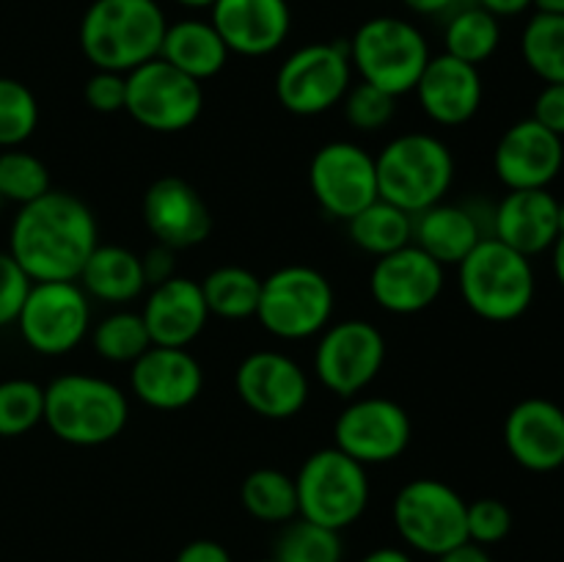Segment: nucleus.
Segmentation results:
<instances>
[{
  "instance_id": "21",
  "label": "nucleus",
  "mask_w": 564,
  "mask_h": 562,
  "mask_svg": "<svg viewBox=\"0 0 564 562\" xmlns=\"http://www.w3.org/2000/svg\"><path fill=\"white\" fill-rule=\"evenodd\" d=\"M505 446L512 461L534 474L564 466V408L545 397H527L505 419Z\"/></svg>"
},
{
  "instance_id": "14",
  "label": "nucleus",
  "mask_w": 564,
  "mask_h": 562,
  "mask_svg": "<svg viewBox=\"0 0 564 562\" xmlns=\"http://www.w3.org/2000/svg\"><path fill=\"white\" fill-rule=\"evenodd\" d=\"M411 439V417L389 397H352L334 422V446L361 466L397 461Z\"/></svg>"
},
{
  "instance_id": "23",
  "label": "nucleus",
  "mask_w": 564,
  "mask_h": 562,
  "mask_svg": "<svg viewBox=\"0 0 564 562\" xmlns=\"http://www.w3.org/2000/svg\"><path fill=\"white\" fill-rule=\"evenodd\" d=\"M213 25L229 53L262 58L286 42L292 11L286 0H218L213 6Z\"/></svg>"
},
{
  "instance_id": "11",
  "label": "nucleus",
  "mask_w": 564,
  "mask_h": 562,
  "mask_svg": "<svg viewBox=\"0 0 564 562\" xmlns=\"http://www.w3.org/2000/svg\"><path fill=\"white\" fill-rule=\"evenodd\" d=\"M17 328L39 356H66L91 331V303L77 281H33Z\"/></svg>"
},
{
  "instance_id": "31",
  "label": "nucleus",
  "mask_w": 564,
  "mask_h": 562,
  "mask_svg": "<svg viewBox=\"0 0 564 562\" xmlns=\"http://www.w3.org/2000/svg\"><path fill=\"white\" fill-rule=\"evenodd\" d=\"M501 44V25L499 17L485 11L482 6H466L455 11L446 22L444 31V53L466 61L471 66H482L496 55Z\"/></svg>"
},
{
  "instance_id": "8",
  "label": "nucleus",
  "mask_w": 564,
  "mask_h": 562,
  "mask_svg": "<svg viewBox=\"0 0 564 562\" xmlns=\"http://www.w3.org/2000/svg\"><path fill=\"white\" fill-rule=\"evenodd\" d=\"M297 516L341 532L364 516L369 505L367 466L336 446L312 452L295 474Z\"/></svg>"
},
{
  "instance_id": "25",
  "label": "nucleus",
  "mask_w": 564,
  "mask_h": 562,
  "mask_svg": "<svg viewBox=\"0 0 564 562\" xmlns=\"http://www.w3.org/2000/svg\"><path fill=\"white\" fill-rule=\"evenodd\" d=\"M560 198L549 187L538 191H510L494 209L490 237L516 248L523 257L551 251L560 237Z\"/></svg>"
},
{
  "instance_id": "34",
  "label": "nucleus",
  "mask_w": 564,
  "mask_h": 562,
  "mask_svg": "<svg viewBox=\"0 0 564 562\" xmlns=\"http://www.w3.org/2000/svg\"><path fill=\"white\" fill-rule=\"evenodd\" d=\"M273 556L279 562H341V532L297 516L286 521L275 538Z\"/></svg>"
},
{
  "instance_id": "1",
  "label": "nucleus",
  "mask_w": 564,
  "mask_h": 562,
  "mask_svg": "<svg viewBox=\"0 0 564 562\" xmlns=\"http://www.w3.org/2000/svg\"><path fill=\"white\" fill-rule=\"evenodd\" d=\"M97 246V218L75 193L50 187L11 220L9 253L31 281H77Z\"/></svg>"
},
{
  "instance_id": "30",
  "label": "nucleus",
  "mask_w": 564,
  "mask_h": 562,
  "mask_svg": "<svg viewBox=\"0 0 564 562\" xmlns=\"http://www.w3.org/2000/svg\"><path fill=\"white\" fill-rule=\"evenodd\" d=\"M202 292L209 317L215 314L220 320H248L257 314L262 279L240 264H220L202 281Z\"/></svg>"
},
{
  "instance_id": "22",
  "label": "nucleus",
  "mask_w": 564,
  "mask_h": 562,
  "mask_svg": "<svg viewBox=\"0 0 564 562\" xmlns=\"http://www.w3.org/2000/svg\"><path fill=\"white\" fill-rule=\"evenodd\" d=\"M416 99L424 116L441 127H460L482 108V75L479 66L466 64L449 53L430 55L416 83Z\"/></svg>"
},
{
  "instance_id": "35",
  "label": "nucleus",
  "mask_w": 564,
  "mask_h": 562,
  "mask_svg": "<svg viewBox=\"0 0 564 562\" xmlns=\"http://www.w3.org/2000/svg\"><path fill=\"white\" fill-rule=\"evenodd\" d=\"M94 353L105 361L132 364L152 347L141 312H113L91 328Z\"/></svg>"
},
{
  "instance_id": "45",
  "label": "nucleus",
  "mask_w": 564,
  "mask_h": 562,
  "mask_svg": "<svg viewBox=\"0 0 564 562\" xmlns=\"http://www.w3.org/2000/svg\"><path fill=\"white\" fill-rule=\"evenodd\" d=\"M174 562H235V560H231L229 549H226L224 543L209 538H198L182 545Z\"/></svg>"
},
{
  "instance_id": "27",
  "label": "nucleus",
  "mask_w": 564,
  "mask_h": 562,
  "mask_svg": "<svg viewBox=\"0 0 564 562\" xmlns=\"http://www.w3.org/2000/svg\"><path fill=\"white\" fill-rule=\"evenodd\" d=\"M229 55V47L220 39V33L215 31L213 22L180 20L165 28L158 58L169 61L174 69L185 72L193 80L204 83L224 72Z\"/></svg>"
},
{
  "instance_id": "40",
  "label": "nucleus",
  "mask_w": 564,
  "mask_h": 562,
  "mask_svg": "<svg viewBox=\"0 0 564 562\" xmlns=\"http://www.w3.org/2000/svg\"><path fill=\"white\" fill-rule=\"evenodd\" d=\"M468 540L477 545H496L512 532V510L501 499L485 496V499L468 501L466 510Z\"/></svg>"
},
{
  "instance_id": "4",
  "label": "nucleus",
  "mask_w": 564,
  "mask_h": 562,
  "mask_svg": "<svg viewBox=\"0 0 564 562\" xmlns=\"http://www.w3.org/2000/svg\"><path fill=\"white\" fill-rule=\"evenodd\" d=\"M378 193L383 202L419 215L444 202L455 182V158L441 138L430 132L397 136L375 154Z\"/></svg>"
},
{
  "instance_id": "3",
  "label": "nucleus",
  "mask_w": 564,
  "mask_h": 562,
  "mask_svg": "<svg viewBox=\"0 0 564 562\" xmlns=\"http://www.w3.org/2000/svg\"><path fill=\"white\" fill-rule=\"evenodd\" d=\"M44 424L72 446H102L130 422L127 395L97 375H58L44 386Z\"/></svg>"
},
{
  "instance_id": "38",
  "label": "nucleus",
  "mask_w": 564,
  "mask_h": 562,
  "mask_svg": "<svg viewBox=\"0 0 564 562\" xmlns=\"http://www.w3.org/2000/svg\"><path fill=\"white\" fill-rule=\"evenodd\" d=\"M39 99L14 77H0V149H17L36 132Z\"/></svg>"
},
{
  "instance_id": "42",
  "label": "nucleus",
  "mask_w": 564,
  "mask_h": 562,
  "mask_svg": "<svg viewBox=\"0 0 564 562\" xmlns=\"http://www.w3.org/2000/svg\"><path fill=\"white\" fill-rule=\"evenodd\" d=\"M83 99L97 114H119L127 102V75L97 69L83 86Z\"/></svg>"
},
{
  "instance_id": "13",
  "label": "nucleus",
  "mask_w": 564,
  "mask_h": 562,
  "mask_svg": "<svg viewBox=\"0 0 564 562\" xmlns=\"http://www.w3.org/2000/svg\"><path fill=\"white\" fill-rule=\"evenodd\" d=\"M386 364V336L367 320L330 323L314 347V375L336 397L361 395Z\"/></svg>"
},
{
  "instance_id": "7",
  "label": "nucleus",
  "mask_w": 564,
  "mask_h": 562,
  "mask_svg": "<svg viewBox=\"0 0 564 562\" xmlns=\"http://www.w3.org/2000/svg\"><path fill=\"white\" fill-rule=\"evenodd\" d=\"M347 47L361 80L383 88L391 97L411 94L430 61L424 33L402 17H372L361 22Z\"/></svg>"
},
{
  "instance_id": "36",
  "label": "nucleus",
  "mask_w": 564,
  "mask_h": 562,
  "mask_svg": "<svg viewBox=\"0 0 564 562\" xmlns=\"http://www.w3.org/2000/svg\"><path fill=\"white\" fill-rule=\"evenodd\" d=\"M50 191V171L36 154L25 149H3L0 152V202L17 207L36 202Z\"/></svg>"
},
{
  "instance_id": "9",
  "label": "nucleus",
  "mask_w": 564,
  "mask_h": 562,
  "mask_svg": "<svg viewBox=\"0 0 564 562\" xmlns=\"http://www.w3.org/2000/svg\"><path fill=\"white\" fill-rule=\"evenodd\" d=\"M466 510L468 501L449 483L419 477L402 485L391 505V518L408 549L441 556L468 540Z\"/></svg>"
},
{
  "instance_id": "12",
  "label": "nucleus",
  "mask_w": 564,
  "mask_h": 562,
  "mask_svg": "<svg viewBox=\"0 0 564 562\" xmlns=\"http://www.w3.org/2000/svg\"><path fill=\"white\" fill-rule=\"evenodd\" d=\"M124 110L149 132H185L204 110L202 83L174 69L169 61L152 58L127 72Z\"/></svg>"
},
{
  "instance_id": "24",
  "label": "nucleus",
  "mask_w": 564,
  "mask_h": 562,
  "mask_svg": "<svg viewBox=\"0 0 564 562\" xmlns=\"http://www.w3.org/2000/svg\"><path fill=\"white\" fill-rule=\"evenodd\" d=\"M149 339L158 347H187L202 336L209 320L202 284L185 275H171L158 287H149L141 309Z\"/></svg>"
},
{
  "instance_id": "50",
  "label": "nucleus",
  "mask_w": 564,
  "mask_h": 562,
  "mask_svg": "<svg viewBox=\"0 0 564 562\" xmlns=\"http://www.w3.org/2000/svg\"><path fill=\"white\" fill-rule=\"evenodd\" d=\"M551 264H554L556 281L564 287V231H560V237L551 246Z\"/></svg>"
},
{
  "instance_id": "53",
  "label": "nucleus",
  "mask_w": 564,
  "mask_h": 562,
  "mask_svg": "<svg viewBox=\"0 0 564 562\" xmlns=\"http://www.w3.org/2000/svg\"><path fill=\"white\" fill-rule=\"evenodd\" d=\"M560 231H564V204H560Z\"/></svg>"
},
{
  "instance_id": "55",
  "label": "nucleus",
  "mask_w": 564,
  "mask_h": 562,
  "mask_svg": "<svg viewBox=\"0 0 564 562\" xmlns=\"http://www.w3.org/2000/svg\"><path fill=\"white\" fill-rule=\"evenodd\" d=\"M0 204H3V202H0Z\"/></svg>"
},
{
  "instance_id": "51",
  "label": "nucleus",
  "mask_w": 564,
  "mask_h": 562,
  "mask_svg": "<svg viewBox=\"0 0 564 562\" xmlns=\"http://www.w3.org/2000/svg\"><path fill=\"white\" fill-rule=\"evenodd\" d=\"M534 9L545 11V14H562L564 17V0H534Z\"/></svg>"
},
{
  "instance_id": "6",
  "label": "nucleus",
  "mask_w": 564,
  "mask_h": 562,
  "mask_svg": "<svg viewBox=\"0 0 564 562\" xmlns=\"http://www.w3.org/2000/svg\"><path fill=\"white\" fill-rule=\"evenodd\" d=\"M334 303V287L323 270L312 264H284L262 279L253 317L275 339L301 342L328 328Z\"/></svg>"
},
{
  "instance_id": "28",
  "label": "nucleus",
  "mask_w": 564,
  "mask_h": 562,
  "mask_svg": "<svg viewBox=\"0 0 564 562\" xmlns=\"http://www.w3.org/2000/svg\"><path fill=\"white\" fill-rule=\"evenodd\" d=\"M77 284L88 298L102 303H130L147 290L141 257L124 246H97L83 264Z\"/></svg>"
},
{
  "instance_id": "47",
  "label": "nucleus",
  "mask_w": 564,
  "mask_h": 562,
  "mask_svg": "<svg viewBox=\"0 0 564 562\" xmlns=\"http://www.w3.org/2000/svg\"><path fill=\"white\" fill-rule=\"evenodd\" d=\"M477 6H482L485 11H490L494 17H518L523 11H529L534 6V0H477Z\"/></svg>"
},
{
  "instance_id": "33",
  "label": "nucleus",
  "mask_w": 564,
  "mask_h": 562,
  "mask_svg": "<svg viewBox=\"0 0 564 562\" xmlns=\"http://www.w3.org/2000/svg\"><path fill=\"white\" fill-rule=\"evenodd\" d=\"M521 55L543 83H564V17L534 11L521 33Z\"/></svg>"
},
{
  "instance_id": "20",
  "label": "nucleus",
  "mask_w": 564,
  "mask_h": 562,
  "mask_svg": "<svg viewBox=\"0 0 564 562\" xmlns=\"http://www.w3.org/2000/svg\"><path fill=\"white\" fill-rule=\"evenodd\" d=\"M130 389L154 411H182L204 389V369L187 347L152 345L130 364Z\"/></svg>"
},
{
  "instance_id": "10",
  "label": "nucleus",
  "mask_w": 564,
  "mask_h": 562,
  "mask_svg": "<svg viewBox=\"0 0 564 562\" xmlns=\"http://www.w3.org/2000/svg\"><path fill=\"white\" fill-rule=\"evenodd\" d=\"M352 86L347 42H314L281 61L275 72V97L295 116H319L336 108Z\"/></svg>"
},
{
  "instance_id": "44",
  "label": "nucleus",
  "mask_w": 564,
  "mask_h": 562,
  "mask_svg": "<svg viewBox=\"0 0 564 562\" xmlns=\"http://www.w3.org/2000/svg\"><path fill=\"white\" fill-rule=\"evenodd\" d=\"M174 248L163 246V242H154L147 253L141 257L143 279H147V287H158L163 281H169L174 273Z\"/></svg>"
},
{
  "instance_id": "49",
  "label": "nucleus",
  "mask_w": 564,
  "mask_h": 562,
  "mask_svg": "<svg viewBox=\"0 0 564 562\" xmlns=\"http://www.w3.org/2000/svg\"><path fill=\"white\" fill-rule=\"evenodd\" d=\"M358 562H413V556L402 549H391V545H380V549L364 554Z\"/></svg>"
},
{
  "instance_id": "26",
  "label": "nucleus",
  "mask_w": 564,
  "mask_h": 562,
  "mask_svg": "<svg viewBox=\"0 0 564 562\" xmlns=\"http://www.w3.org/2000/svg\"><path fill=\"white\" fill-rule=\"evenodd\" d=\"M485 237L488 235L482 224L466 204L438 202L413 215V246L422 248L444 268L460 264Z\"/></svg>"
},
{
  "instance_id": "37",
  "label": "nucleus",
  "mask_w": 564,
  "mask_h": 562,
  "mask_svg": "<svg viewBox=\"0 0 564 562\" xmlns=\"http://www.w3.org/2000/svg\"><path fill=\"white\" fill-rule=\"evenodd\" d=\"M44 419V386L28 378L0 380V439H20Z\"/></svg>"
},
{
  "instance_id": "16",
  "label": "nucleus",
  "mask_w": 564,
  "mask_h": 562,
  "mask_svg": "<svg viewBox=\"0 0 564 562\" xmlns=\"http://www.w3.org/2000/svg\"><path fill=\"white\" fill-rule=\"evenodd\" d=\"M237 397L262 419H292L308 402V375L301 364L279 350L248 353L235 372Z\"/></svg>"
},
{
  "instance_id": "39",
  "label": "nucleus",
  "mask_w": 564,
  "mask_h": 562,
  "mask_svg": "<svg viewBox=\"0 0 564 562\" xmlns=\"http://www.w3.org/2000/svg\"><path fill=\"white\" fill-rule=\"evenodd\" d=\"M341 114L345 121L358 132H380L394 121L397 116V97H391L383 88L372 83H356L347 88L341 99Z\"/></svg>"
},
{
  "instance_id": "52",
  "label": "nucleus",
  "mask_w": 564,
  "mask_h": 562,
  "mask_svg": "<svg viewBox=\"0 0 564 562\" xmlns=\"http://www.w3.org/2000/svg\"><path fill=\"white\" fill-rule=\"evenodd\" d=\"M182 9H193V11H202V9H213L218 0H176Z\"/></svg>"
},
{
  "instance_id": "2",
  "label": "nucleus",
  "mask_w": 564,
  "mask_h": 562,
  "mask_svg": "<svg viewBox=\"0 0 564 562\" xmlns=\"http://www.w3.org/2000/svg\"><path fill=\"white\" fill-rule=\"evenodd\" d=\"M165 28L158 0H94L80 20V50L94 69L127 75L158 58Z\"/></svg>"
},
{
  "instance_id": "5",
  "label": "nucleus",
  "mask_w": 564,
  "mask_h": 562,
  "mask_svg": "<svg viewBox=\"0 0 564 562\" xmlns=\"http://www.w3.org/2000/svg\"><path fill=\"white\" fill-rule=\"evenodd\" d=\"M457 284L463 303L488 323H512L523 317L538 292L532 259L496 237L479 240L457 264Z\"/></svg>"
},
{
  "instance_id": "18",
  "label": "nucleus",
  "mask_w": 564,
  "mask_h": 562,
  "mask_svg": "<svg viewBox=\"0 0 564 562\" xmlns=\"http://www.w3.org/2000/svg\"><path fill=\"white\" fill-rule=\"evenodd\" d=\"M564 165V138L545 130L540 121H516L507 127L494 149V171L507 191L549 187Z\"/></svg>"
},
{
  "instance_id": "17",
  "label": "nucleus",
  "mask_w": 564,
  "mask_h": 562,
  "mask_svg": "<svg viewBox=\"0 0 564 562\" xmlns=\"http://www.w3.org/2000/svg\"><path fill=\"white\" fill-rule=\"evenodd\" d=\"M446 284L444 264L408 242L400 251L378 257L369 273V292L389 314H419L433 306Z\"/></svg>"
},
{
  "instance_id": "15",
  "label": "nucleus",
  "mask_w": 564,
  "mask_h": 562,
  "mask_svg": "<svg viewBox=\"0 0 564 562\" xmlns=\"http://www.w3.org/2000/svg\"><path fill=\"white\" fill-rule=\"evenodd\" d=\"M308 187L325 215L350 220L380 198L375 154L352 141L323 143L308 163Z\"/></svg>"
},
{
  "instance_id": "48",
  "label": "nucleus",
  "mask_w": 564,
  "mask_h": 562,
  "mask_svg": "<svg viewBox=\"0 0 564 562\" xmlns=\"http://www.w3.org/2000/svg\"><path fill=\"white\" fill-rule=\"evenodd\" d=\"M405 9H411L413 14H422V17H438L444 11H449L457 0H402Z\"/></svg>"
},
{
  "instance_id": "32",
  "label": "nucleus",
  "mask_w": 564,
  "mask_h": 562,
  "mask_svg": "<svg viewBox=\"0 0 564 562\" xmlns=\"http://www.w3.org/2000/svg\"><path fill=\"white\" fill-rule=\"evenodd\" d=\"M240 501L246 512L264 523H286L297 518L295 477L281 468H253L240 485Z\"/></svg>"
},
{
  "instance_id": "46",
  "label": "nucleus",
  "mask_w": 564,
  "mask_h": 562,
  "mask_svg": "<svg viewBox=\"0 0 564 562\" xmlns=\"http://www.w3.org/2000/svg\"><path fill=\"white\" fill-rule=\"evenodd\" d=\"M438 562H494L490 560L488 549L485 545H477L471 543V540H466V543L455 545V549L444 551L441 556H435Z\"/></svg>"
},
{
  "instance_id": "29",
  "label": "nucleus",
  "mask_w": 564,
  "mask_h": 562,
  "mask_svg": "<svg viewBox=\"0 0 564 562\" xmlns=\"http://www.w3.org/2000/svg\"><path fill=\"white\" fill-rule=\"evenodd\" d=\"M345 224L350 240L372 257H386V253L400 251L408 242H413V215L383 198L364 207Z\"/></svg>"
},
{
  "instance_id": "19",
  "label": "nucleus",
  "mask_w": 564,
  "mask_h": 562,
  "mask_svg": "<svg viewBox=\"0 0 564 562\" xmlns=\"http://www.w3.org/2000/svg\"><path fill=\"white\" fill-rule=\"evenodd\" d=\"M143 224L154 240L174 248H193L213 235V213L202 193L182 176H160L143 193Z\"/></svg>"
},
{
  "instance_id": "41",
  "label": "nucleus",
  "mask_w": 564,
  "mask_h": 562,
  "mask_svg": "<svg viewBox=\"0 0 564 562\" xmlns=\"http://www.w3.org/2000/svg\"><path fill=\"white\" fill-rule=\"evenodd\" d=\"M31 284L33 281L17 264V259L9 251H0V328L17 323V314L25 303Z\"/></svg>"
},
{
  "instance_id": "54",
  "label": "nucleus",
  "mask_w": 564,
  "mask_h": 562,
  "mask_svg": "<svg viewBox=\"0 0 564 562\" xmlns=\"http://www.w3.org/2000/svg\"><path fill=\"white\" fill-rule=\"evenodd\" d=\"M259 562H279V560H275V556H268V560H259Z\"/></svg>"
},
{
  "instance_id": "43",
  "label": "nucleus",
  "mask_w": 564,
  "mask_h": 562,
  "mask_svg": "<svg viewBox=\"0 0 564 562\" xmlns=\"http://www.w3.org/2000/svg\"><path fill=\"white\" fill-rule=\"evenodd\" d=\"M532 119L564 138V83H545L532 108Z\"/></svg>"
}]
</instances>
